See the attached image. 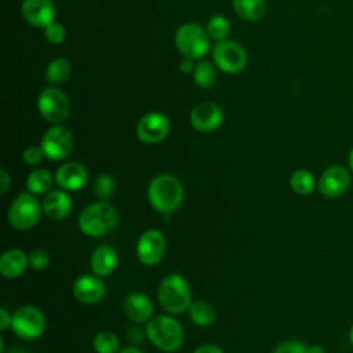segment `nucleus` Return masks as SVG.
I'll return each instance as SVG.
<instances>
[{
  "label": "nucleus",
  "instance_id": "obj_1",
  "mask_svg": "<svg viewBox=\"0 0 353 353\" xmlns=\"http://www.w3.org/2000/svg\"><path fill=\"white\" fill-rule=\"evenodd\" d=\"M185 190L182 182L171 174L154 176L148 186V200L150 205L161 212L171 214L178 210L183 201Z\"/></svg>",
  "mask_w": 353,
  "mask_h": 353
},
{
  "label": "nucleus",
  "instance_id": "obj_2",
  "mask_svg": "<svg viewBox=\"0 0 353 353\" xmlns=\"http://www.w3.org/2000/svg\"><path fill=\"white\" fill-rule=\"evenodd\" d=\"M149 341L161 352L172 353L182 347L185 331L181 323L171 314L153 316L145 328Z\"/></svg>",
  "mask_w": 353,
  "mask_h": 353
},
{
  "label": "nucleus",
  "instance_id": "obj_3",
  "mask_svg": "<svg viewBox=\"0 0 353 353\" xmlns=\"http://www.w3.org/2000/svg\"><path fill=\"white\" fill-rule=\"evenodd\" d=\"M119 223L117 210L108 201L87 205L79 216V229L88 237H101L113 230Z\"/></svg>",
  "mask_w": 353,
  "mask_h": 353
},
{
  "label": "nucleus",
  "instance_id": "obj_4",
  "mask_svg": "<svg viewBox=\"0 0 353 353\" xmlns=\"http://www.w3.org/2000/svg\"><path fill=\"white\" fill-rule=\"evenodd\" d=\"M160 306L170 314H179L189 309L192 301V291L188 280L176 273L165 276L157 291Z\"/></svg>",
  "mask_w": 353,
  "mask_h": 353
},
{
  "label": "nucleus",
  "instance_id": "obj_5",
  "mask_svg": "<svg viewBox=\"0 0 353 353\" xmlns=\"http://www.w3.org/2000/svg\"><path fill=\"white\" fill-rule=\"evenodd\" d=\"M43 205L37 197L29 192L19 193L7 211V221L15 230H29L40 221Z\"/></svg>",
  "mask_w": 353,
  "mask_h": 353
},
{
  "label": "nucleus",
  "instance_id": "obj_6",
  "mask_svg": "<svg viewBox=\"0 0 353 353\" xmlns=\"http://www.w3.org/2000/svg\"><path fill=\"white\" fill-rule=\"evenodd\" d=\"M175 47L183 57L193 59L203 58L210 50V36L199 23L188 22L181 25L175 32Z\"/></svg>",
  "mask_w": 353,
  "mask_h": 353
},
{
  "label": "nucleus",
  "instance_id": "obj_7",
  "mask_svg": "<svg viewBox=\"0 0 353 353\" xmlns=\"http://www.w3.org/2000/svg\"><path fill=\"white\" fill-rule=\"evenodd\" d=\"M11 330L23 341L37 339L46 330V316L37 306L25 305L12 314Z\"/></svg>",
  "mask_w": 353,
  "mask_h": 353
},
{
  "label": "nucleus",
  "instance_id": "obj_8",
  "mask_svg": "<svg viewBox=\"0 0 353 353\" xmlns=\"http://www.w3.org/2000/svg\"><path fill=\"white\" fill-rule=\"evenodd\" d=\"M37 110L46 121L61 124L70 112L69 97L58 87H47L37 97Z\"/></svg>",
  "mask_w": 353,
  "mask_h": 353
},
{
  "label": "nucleus",
  "instance_id": "obj_9",
  "mask_svg": "<svg viewBox=\"0 0 353 353\" xmlns=\"http://www.w3.org/2000/svg\"><path fill=\"white\" fill-rule=\"evenodd\" d=\"M212 62L223 73L234 74L241 72L248 62L247 51L234 40L216 41L212 50Z\"/></svg>",
  "mask_w": 353,
  "mask_h": 353
},
{
  "label": "nucleus",
  "instance_id": "obj_10",
  "mask_svg": "<svg viewBox=\"0 0 353 353\" xmlns=\"http://www.w3.org/2000/svg\"><path fill=\"white\" fill-rule=\"evenodd\" d=\"M44 156L51 161L66 159L73 149V135L69 128L62 124H52L40 142Z\"/></svg>",
  "mask_w": 353,
  "mask_h": 353
},
{
  "label": "nucleus",
  "instance_id": "obj_11",
  "mask_svg": "<svg viewBox=\"0 0 353 353\" xmlns=\"http://www.w3.org/2000/svg\"><path fill=\"white\" fill-rule=\"evenodd\" d=\"M171 130L170 119L161 112H149L143 114L135 127L138 139L146 145H156L163 142Z\"/></svg>",
  "mask_w": 353,
  "mask_h": 353
},
{
  "label": "nucleus",
  "instance_id": "obj_12",
  "mask_svg": "<svg viewBox=\"0 0 353 353\" xmlns=\"http://www.w3.org/2000/svg\"><path fill=\"white\" fill-rule=\"evenodd\" d=\"M165 252L167 240L160 230L148 229L139 236L135 247V254L141 263L146 266H154L161 262Z\"/></svg>",
  "mask_w": 353,
  "mask_h": 353
},
{
  "label": "nucleus",
  "instance_id": "obj_13",
  "mask_svg": "<svg viewBox=\"0 0 353 353\" xmlns=\"http://www.w3.org/2000/svg\"><path fill=\"white\" fill-rule=\"evenodd\" d=\"M350 185L349 171L339 164L330 165L325 168L317 182L319 192L328 199H336L342 196Z\"/></svg>",
  "mask_w": 353,
  "mask_h": 353
},
{
  "label": "nucleus",
  "instance_id": "obj_14",
  "mask_svg": "<svg viewBox=\"0 0 353 353\" xmlns=\"http://www.w3.org/2000/svg\"><path fill=\"white\" fill-rule=\"evenodd\" d=\"M190 124L199 132H212L221 127L223 112L215 102L204 101L197 103L190 112Z\"/></svg>",
  "mask_w": 353,
  "mask_h": 353
},
{
  "label": "nucleus",
  "instance_id": "obj_15",
  "mask_svg": "<svg viewBox=\"0 0 353 353\" xmlns=\"http://www.w3.org/2000/svg\"><path fill=\"white\" fill-rule=\"evenodd\" d=\"M74 298L84 305L99 303L106 295V284L97 274H81L73 283Z\"/></svg>",
  "mask_w": 353,
  "mask_h": 353
},
{
  "label": "nucleus",
  "instance_id": "obj_16",
  "mask_svg": "<svg viewBox=\"0 0 353 353\" xmlns=\"http://www.w3.org/2000/svg\"><path fill=\"white\" fill-rule=\"evenodd\" d=\"M22 18L34 28H46L55 21V4L52 0H23Z\"/></svg>",
  "mask_w": 353,
  "mask_h": 353
},
{
  "label": "nucleus",
  "instance_id": "obj_17",
  "mask_svg": "<svg viewBox=\"0 0 353 353\" xmlns=\"http://www.w3.org/2000/svg\"><path fill=\"white\" fill-rule=\"evenodd\" d=\"M54 178L55 183L61 189L66 192H76L85 186L88 181V171L80 163L66 161L57 168Z\"/></svg>",
  "mask_w": 353,
  "mask_h": 353
},
{
  "label": "nucleus",
  "instance_id": "obj_18",
  "mask_svg": "<svg viewBox=\"0 0 353 353\" xmlns=\"http://www.w3.org/2000/svg\"><path fill=\"white\" fill-rule=\"evenodd\" d=\"M123 309L125 316L137 324L148 323L154 313V306L150 298L142 292H131L125 296Z\"/></svg>",
  "mask_w": 353,
  "mask_h": 353
},
{
  "label": "nucleus",
  "instance_id": "obj_19",
  "mask_svg": "<svg viewBox=\"0 0 353 353\" xmlns=\"http://www.w3.org/2000/svg\"><path fill=\"white\" fill-rule=\"evenodd\" d=\"M41 205L44 214L54 221H62L69 216L73 207L69 193L63 189H51L44 194Z\"/></svg>",
  "mask_w": 353,
  "mask_h": 353
},
{
  "label": "nucleus",
  "instance_id": "obj_20",
  "mask_svg": "<svg viewBox=\"0 0 353 353\" xmlns=\"http://www.w3.org/2000/svg\"><path fill=\"white\" fill-rule=\"evenodd\" d=\"M29 266V256L19 248H10L0 256V274L6 279L22 276Z\"/></svg>",
  "mask_w": 353,
  "mask_h": 353
},
{
  "label": "nucleus",
  "instance_id": "obj_21",
  "mask_svg": "<svg viewBox=\"0 0 353 353\" xmlns=\"http://www.w3.org/2000/svg\"><path fill=\"white\" fill-rule=\"evenodd\" d=\"M90 265L94 274L99 277H108L114 272L117 266V252L109 244H101L94 250Z\"/></svg>",
  "mask_w": 353,
  "mask_h": 353
},
{
  "label": "nucleus",
  "instance_id": "obj_22",
  "mask_svg": "<svg viewBox=\"0 0 353 353\" xmlns=\"http://www.w3.org/2000/svg\"><path fill=\"white\" fill-rule=\"evenodd\" d=\"M55 178L54 175L46 170V168H37L33 170L28 178H26V189L29 193L34 194V196H44L46 193H48L52 188Z\"/></svg>",
  "mask_w": 353,
  "mask_h": 353
},
{
  "label": "nucleus",
  "instance_id": "obj_23",
  "mask_svg": "<svg viewBox=\"0 0 353 353\" xmlns=\"http://www.w3.org/2000/svg\"><path fill=\"white\" fill-rule=\"evenodd\" d=\"M236 14L244 21H259L266 11L265 0H232Z\"/></svg>",
  "mask_w": 353,
  "mask_h": 353
},
{
  "label": "nucleus",
  "instance_id": "obj_24",
  "mask_svg": "<svg viewBox=\"0 0 353 353\" xmlns=\"http://www.w3.org/2000/svg\"><path fill=\"white\" fill-rule=\"evenodd\" d=\"M190 320L199 327H208L216 319L214 306L207 301H193L188 309Z\"/></svg>",
  "mask_w": 353,
  "mask_h": 353
},
{
  "label": "nucleus",
  "instance_id": "obj_25",
  "mask_svg": "<svg viewBox=\"0 0 353 353\" xmlns=\"http://www.w3.org/2000/svg\"><path fill=\"white\" fill-rule=\"evenodd\" d=\"M290 186L294 193L299 196H307V194H312L317 188V181L309 170L299 168L291 174Z\"/></svg>",
  "mask_w": 353,
  "mask_h": 353
},
{
  "label": "nucleus",
  "instance_id": "obj_26",
  "mask_svg": "<svg viewBox=\"0 0 353 353\" xmlns=\"http://www.w3.org/2000/svg\"><path fill=\"white\" fill-rule=\"evenodd\" d=\"M214 62L210 61H199L193 70V80L197 87L203 90H210L216 84L218 73Z\"/></svg>",
  "mask_w": 353,
  "mask_h": 353
},
{
  "label": "nucleus",
  "instance_id": "obj_27",
  "mask_svg": "<svg viewBox=\"0 0 353 353\" xmlns=\"http://www.w3.org/2000/svg\"><path fill=\"white\" fill-rule=\"evenodd\" d=\"M72 73V63L69 59L59 57L52 59L46 68V79L52 84H62L69 80Z\"/></svg>",
  "mask_w": 353,
  "mask_h": 353
},
{
  "label": "nucleus",
  "instance_id": "obj_28",
  "mask_svg": "<svg viewBox=\"0 0 353 353\" xmlns=\"http://www.w3.org/2000/svg\"><path fill=\"white\" fill-rule=\"evenodd\" d=\"M95 353H119L120 339L114 332L101 331L92 339Z\"/></svg>",
  "mask_w": 353,
  "mask_h": 353
},
{
  "label": "nucleus",
  "instance_id": "obj_29",
  "mask_svg": "<svg viewBox=\"0 0 353 353\" xmlns=\"http://www.w3.org/2000/svg\"><path fill=\"white\" fill-rule=\"evenodd\" d=\"M230 23L229 19L223 15H212L205 25V30L210 36V39H214L216 41L226 40L230 34Z\"/></svg>",
  "mask_w": 353,
  "mask_h": 353
},
{
  "label": "nucleus",
  "instance_id": "obj_30",
  "mask_svg": "<svg viewBox=\"0 0 353 353\" xmlns=\"http://www.w3.org/2000/svg\"><path fill=\"white\" fill-rule=\"evenodd\" d=\"M114 189H116V182L112 175L101 174L97 176L94 182V193L99 200L106 201L109 197L113 196Z\"/></svg>",
  "mask_w": 353,
  "mask_h": 353
},
{
  "label": "nucleus",
  "instance_id": "obj_31",
  "mask_svg": "<svg viewBox=\"0 0 353 353\" xmlns=\"http://www.w3.org/2000/svg\"><path fill=\"white\" fill-rule=\"evenodd\" d=\"M44 37L50 44H62L66 39V29L62 23L54 21L44 28Z\"/></svg>",
  "mask_w": 353,
  "mask_h": 353
},
{
  "label": "nucleus",
  "instance_id": "obj_32",
  "mask_svg": "<svg viewBox=\"0 0 353 353\" xmlns=\"http://www.w3.org/2000/svg\"><path fill=\"white\" fill-rule=\"evenodd\" d=\"M29 266L34 270H43L50 263V255L43 248H34L29 252Z\"/></svg>",
  "mask_w": 353,
  "mask_h": 353
},
{
  "label": "nucleus",
  "instance_id": "obj_33",
  "mask_svg": "<svg viewBox=\"0 0 353 353\" xmlns=\"http://www.w3.org/2000/svg\"><path fill=\"white\" fill-rule=\"evenodd\" d=\"M272 353H309V346L301 341H284L279 343Z\"/></svg>",
  "mask_w": 353,
  "mask_h": 353
},
{
  "label": "nucleus",
  "instance_id": "obj_34",
  "mask_svg": "<svg viewBox=\"0 0 353 353\" xmlns=\"http://www.w3.org/2000/svg\"><path fill=\"white\" fill-rule=\"evenodd\" d=\"M44 156V152L41 149V146L39 145H29L23 153H22V160L28 164V165H37L39 163H41Z\"/></svg>",
  "mask_w": 353,
  "mask_h": 353
},
{
  "label": "nucleus",
  "instance_id": "obj_35",
  "mask_svg": "<svg viewBox=\"0 0 353 353\" xmlns=\"http://www.w3.org/2000/svg\"><path fill=\"white\" fill-rule=\"evenodd\" d=\"M12 316L7 312V309H0V331H6L7 328H11Z\"/></svg>",
  "mask_w": 353,
  "mask_h": 353
},
{
  "label": "nucleus",
  "instance_id": "obj_36",
  "mask_svg": "<svg viewBox=\"0 0 353 353\" xmlns=\"http://www.w3.org/2000/svg\"><path fill=\"white\" fill-rule=\"evenodd\" d=\"M10 186H11V176L8 175V172L4 168H1L0 170V192H1V194H6L7 190L10 189Z\"/></svg>",
  "mask_w": 353,
  "mask_h": 353
},
{
  "label": "nucleus",
  "instance_id": "obj_37",
  "mask_svg": "<svg viewBox=\"0 0 353 353\" xmlns=\"http://www.w3.org/2000/svg\"><path fill=\"white\" fill-rule=\"evenodd\" d=\"M194 61H196V59H193V58L183 57L182 61L179 62V69H181V72H183V73H190V72H192V73H193V70H194V68H196Z\"/></svg>",
  "mask_w": 353,
  "mask_h": 353
},
{
  "label": "nucleus",
  "instance_id": "obj_38",
  "mask_svg": "<svg viewBox=\"0 0 353 353\" xmlns=\"http://www.w3.org/2000/svg\"><path fill=\"white\" fill-rule=\"evenodd\" d=\"M193 353H223V350L216 345L205 343V345H201L197 349H194Z\"/></svg>",
  "mask_w": 353,
  "mask_h": 353
},
{
  "label": "nucleus",
  "instance_id": "obj_39",
  "mask_svg": "<svg viewBox=\"0 0 353 353\" xmlns=\"http://www.w3.org/2000/svg\"><path fill=\"white\" fill-rule=\"evenodd\" d=\"M119 353H143L142 350H139L138 347H134V346H127V347H123L119 350Z\"/></svg>",
  "mask_w": 353,
  "mask_h": 353
},
{
  "label": "nucleus",
  "instance_id": "obj_40",
  "mask_svg": "<svg viewBox=\"0 0 353 353\" xmlns=\"http://www.w3.org/2000/svg\"><path fill=\"white\" fill-rule=\"evenodd\" d=\"M309 353H325V350L320 345L309 346Z\"/></svg>",
  "mask_w": 353,
  "mask_h": 353
},
{
  "label": "nucleus",
  "instance_id": "obj_41",
  "mask_svg": "<svg viewBox=\"0 0 353 353\" xmlns=\"http://www.w3.org/2000/svg\"><path fill=\"white\" fill-rule=\"evenodd\" d=\"M8 353H29V352L25 350V349H21V346H15V349L10 350Z\"/></svg>",
  "mask_w": 353,
  "mask_h": 353
},
{
  "label": "nucleus",
  "instance_id": "obj_42",
  "mask_svg": "<svg viewBox=\"0 0 353 353\" xmlns=\"http://www.w3.org/2000/svg\"><path fill=\"white\" fill-rule=\"evenodd\" d=\"M349 168H350V171L353 172V148H352V150H350V153H349Z\"/></svg>",
  "mask_w": 353,
  "mask_h": 353
},
{
  "label": "nucleus",
  "instance_id": "obj_43",
  "mask_svg": "<svg viewBox=\"0 0 353 353\" xmlns=\"http://www.w3.org/2000/svg\"><path fill=\"white\" fill-rule=\"evenodd\" d=\"M349 341H350V343L353 345V324H352V327H350V331H349Z\"/></svg>",
  "mask_w": 353,
  "mask_h": 353
}]
</instances>
